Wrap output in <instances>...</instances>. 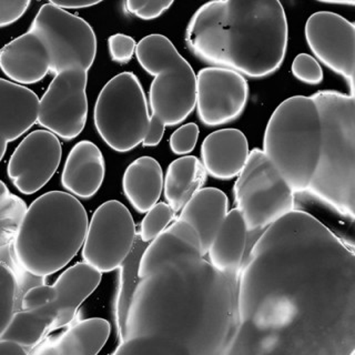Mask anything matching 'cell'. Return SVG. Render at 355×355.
<instances>
[{
  "label": "cell",
  "mask_w": 355,
  "mask_h": 355,
  "mask_svg": "<svg viewBox=\"0 0 355 355\" xmlns=\"http://www.w3.org/2000/svg\"><path fill=\"white\" fill-rule=\"evenodd\" d=\"M236 310L225 355H354L352 245L292 210L245 253Z\"/></svg>",
  "instance_id": "obj_1"
},
{
  "label": "cell",
  "mask_w": 355,
  "mask_h": 355,
  "mask_svg": "<svg viewBox=\"0 0 355 355\" xmlns=\"http://www.w3.org/2000/svg\"><path fill=\"white\" fill-rule=\"evenodd\" d=\"M238 275L203 258L139 277L114 355H225L238 322Z\"/></svg>",
  "instance_id": "obj_2"
},
{
  "label": "cell",
  "mask_w": 355,
  "mask_h": 355,
  "mask_svg": "<svg viewBox=\"0 0 355 355\" xmlns=\"http://www.w3.org/2000/svg\"><path fill=\"white\" fill-rule=\"evenodd\" d=\"M288 39L280 0H211L194 12L186 31L187 46L196 57L250 78L280 68Z\"/></svg>",
  "instance_id": "obj_3"
},
{
  "label": "cell",
  "mask_w": 355,
  "mask_h": 355,
  "mask_svg": "<svg viewBox=\"0 0 355 355\" xmlns=\"http://www.w3.org/2000/svg\"><path fill=\"white\" fill-rule=\"evenodd\" d=\"M88 225L86 209L73 194H42L22 214L15 236V257L31 275H53L83 248Z\"/></svg>",
  "instance_id": "obj_4"
},
{
  "label": "cell",
  "mask_w": 355,
  "mask_h": 355,
  "mask_svg": "<svg viewBox=\"0 0 355 355\" xmlns=\"http://www.w3.org/2000/svg\"><path fill=\"white\" fill-rule=\"evenodd\" d=\"M320 111L322 149L308 193L347 219L355 214L354 94L323 90L311 96Z\"/></svg>",
  "instance_id": "obj_5"
},
{
  "label": "cell",
  "mask_w": 355,
  "mask_h": 355,
  "mask_svg": "<svg viewBox=\"0 0 355 355\" xmlns=\"http://www.w3.org/2000/svg\"><path fill=\"white\" fill-rule=\"evenodd\" d=\"M321 149V116L313 98L294 96L277 105L266 125L263 153L294 193L308 192Z\"/></svg>",
  "instance_id": "obj_6"
},
{
  "label": "cell",
  "mask_w": 355,
  "mask_h": 355,
  "mask_svg": "<svg viewBox=\"0 0 355 355\" xmlns=\"http://www.w3.org/2000/svg\"><path fill=\"white\" fill-rule=\"evenodd\" d=\"M136 57L153 76L149 90L151 114L173 127L191 114L197 103V76L191 64L164 35L153 33L137 44Z\"/></svg>",
  "instance_id": "obj_7"
},
{
  "label": "cell",
  "mask_w": 355,
  "mask_h": 355,
  "mask_svg": "<svg viewBox=\"0 0 355 355\" xmlns=\"http://www.w3.org/2000/svg\"><path fill=\"white\" fill-rule=\"evenodd\" d=\"M94 125L99 136L116 153H129L142 144L149 129L147 97L132 72L111 78L94 105Z\"/></svg>",
  "instance_id": "obj_8"
},
{
  "label": "cell",
  "mask_w": 355,
  "mask_h": 355,
  "mask_svg": "<svg viewBox=\"0 0 355 355\" xmlns=\"http://www.w3.org/2000/svg\"><path fill=\"white\" fill-rule=\"evenodd\" d=\"M233 192L248 231L255 236L294 210L295 193L263 150L250 151Z\"/></svg>",
  "instance_id": "obj_9"
},
{
  "label": "cell",
  "mask_w": 355,
  "mask_h": 355,
  "mask_svg": "<svg viewBox=\"0 0 355 355\" xmlns=\"http://www.w3.org/2000/svg\"><path fill=\"white\" fill-rule=\"evenodd\" d=\"M31 29L42 37L50 55V72L70 68L88 70L97 55V37L81 17L53 3L39 9Z\"/></svg>",
  "instance_id": "obj_10"
},
{
  "label": "cell",
  "mask_w": 355,
  "mask_h": 355,
  "mask_svg": "<svg viewBox=\"0 0 355 355\" xmlns=\"http://www.w3.org/2000/svg\"><path fill=\"white\" fill-rule=\"evenodd\" d=\"M136 223L123 203L110 200L94 211L83 245V262L101 273L119 269L136 241Z\"/></svg>",
  "instance_id": "obj_11"
},
{
  "label": "cell",
  "mask_w": 355,
  "mask_h": 355,
  "mask_svg": "<svg viewBox=\"0 0 355 355\" xmlns=\"http://www.w3.org/2000/svg\"><path fill=\"white\" fill-rule=\"evenodd\" d=\"M103 273L86 262L70 266L53 286L31 288L22 297L24 310H36L47 321L49 330L69 324L78 309L99 286Z\"/></svg>",
  "instance_id": "obj_12"
},
{
  "label": "cell",
  "mask_w": 355,
  "mask_h": 355,
  "mask_svg": "<svg viewBox=\"0 0 355 355\" xmlns=\"http://www.w3.org/2000/svg\"><path fill=\"white\" fill-rule=\"evenodd\" d=\"M88 70L70 68L55 73L53 81L39 100V125L55 136L70 141L86 125Z\"/></svg>",
  "instance_id": "obj_13"
},
{
  "label": "cell",
  "mask_w": 355,
  "mask_h": 355,
  "mask_svg": "<svg viewBox=\"0 0 355 355\" xmlns=\"http://www.w3.org/2000/svg\"><path fill=\"white\" fill-rule=\"evenodd\" d=\"M249 99L243 75L225 67H207L198 72V116L203 125L218 127L241 116Z\"/></svg>",
  "instance_id": "obj_14"
},
{
  "label": "cell",
  "mask_w": 355,
  "mask_h": 355,
  "mask_svg": "<svg viewBox=\"0 0 355 355\" xmlns=\"http://www.w3.org/2000/svg\"><path fill=\"white\" fill-rule=\"evenodd\" d=\"M305 39L316 58L343 76L354 94V24L336 12L318 11L306 20Z\"/></svg>",
  "instance_id": "obj_15"
},
{
  "label": "cell",
  "mask_w": 355,
  "mask_h": 355,
  "mask_svg": "<svg viewBox=\"0 0 355 355\" xmlns=\"http://www.w3.org/2000/svg\"><path fill=\"white\" fill-rule=\"evenodd\" d=\"M62 148L58 137L46 129L22 139L9 159L7 175L21 193L33 194L44 188L60 164Z\"/></svg>",
  "instance_id": "obj_16"
},
{
  "label": "cell",
  "mask_w": 355,
  "mask_h": 355,
  "mask_svg": "<svg viewBox=\"0 0 355 355\" xmlns=\"http://www.w3.org/2000/svg\"><path fill=\"white\" fill-rule=\"evenodd\" d=\"M203 257L197 231L188 222L177 219L148 243L139 261L138 277H147L172 262Z\"/></svg>",
  "instance_id": "obj_17"
},
{
  "label": "cell",
  "mask_w": 355,
  "mask_h": 355,
  "mask_svg": "<svg viewBox=\"0 0 355 355\" xmlns=\"http://www.w3.org/2000/svg\"><path fill=\"white\" fill-rule=\"evenodd\" d=\"M50 55L42 37L29 28L0 50V69L20 85L42 81L50 72Z\"/></svg>",
  "instance_id": "obj_18"
},
{
  "label": "cell",
  "mask_w": 355,
  "mask_h": 355,
  "mask_svg": "<svg viewBox=\"0 0 355 355\" xmlns=\"http://www.w3.org/2000/svg\"><path fill=\"white\" fill-rule=\"evenodd\" d=\"M247 137L238 129L210 133L201 146V159L207 173L219 180L238 177L249 158Z\"/></svg>",
  "instance_id": "obj_19"
},
{
  "label": "cell",
  "mask_w": 355,
  "mask_h": 355,
  "mask_svg": "<svg viewBox=\"0 0 355 355\" xmlns=\"http://www.w3.org/2000/svg\"><path fill=\"white\" fill-rule=\"evenodd\" d=\"M105 173L103 153L94 142L83 140L67 157L61 184L75 197L90 199L103 186Z\"/></svg>",
  "instance_id": "obj_20"
},
{
  "label": "cell",
  "mask_w": 355,
  "mask_h": 355,
  "mask_svg": "<svg viewBox=\"0 0 355 355\" xmlns=\"http://www.w3.org/2000/svg\"><path fill=\"white\" fill-rule=\"evenodd\" d=\"M39 100L31 89L0 78V133L7 141H15L37 123Z\"/></svg>",
  "instance_id": "obj_21"
},
{
  "label": "cell",
  "mask_w": 355,
  "mask_h": 355,
  "mask_svg": "<svg viewBox=\"0 0 355 355\" xmlns=\"http://www.w3.org/2000/svg\"><path fill=\"white\" fill-rule=\"evenodd\" d=\"M227 194L216 188H201L181 209L178 219L188 222L199 236L202 254L207 255L211 242L227 214Z\"/></svg>",
  "instance_id": "obj_22"
},
{
  "label": "cell",
  "mask_w": 355,
  "mask_h": 355,
  "mask_svg": "<svg viewBox=\"0 0 355 355\" xmlns=\"http://www.w3.org/2000/svg\"><path fill=\"white\" fill-rule=\"evenodd\" d=\"M248 238L249 231L241 211H227L207 253L210 263L223 273L239 277L247 253Z\"/></svg>",
  "instance_id": "obj_23"
},
{
  "label": "cell",
  "mask_w": 355,
  "mask_h": 355,
  "mask_svg": "<svg viewBox=\"0 0 355 355\" xmlns=\"http://www.w3.org/2000/svg\"><path fill=\"white\" fill-rule=\"evenodd\" d=\"M164 179L158 161L151 157H140L125 169L122 189L135 210L146 214L160 199Z\"/></svg>",
  "instance_id": "obj_24"
},
{
  "label": "cell",
  "mask_w": 355,
  "mask_h": 355,
  "mask_svg": "<svg viewBox=\"0 0 355 355\" xmlns=\"http://www.w3.org/2000/svg\"><path fill=\"white\" fill-rule=\"evenodd\" d=\"M107 320L92 318L78 322L57 340L37 351L48 355H96L103 349L110 336Z\"/></svg>",
  "instance_id": "obj_25"
},
{
  "label": "cell",
  "mask_w": 355,
  "mask_h": 355,
  "mask_svg": "<svg viewBox=\"0 0 355 355\" xmlns=\"http://www.w3.org/2000/svg\"><path fill=\"white\" fill-rule=\"evenodd\" d=\"M207 175L202 162L194 155H184L172 161L164 179V191L166 202L175 214L202 188Z\"/></svg>",
  "instance_id": "obj_26"
},
{
  "label": "cell",
  "mask_w": 355,
  "mask_h": 355,
  "mask_svg": "<svg viewBox=\"0 0 355 355\" xmlns=\"http://www.w3.org/2000/svg\"><path fill=\"white\" fill-rule=\"evenodd\" d=\"M49 325L36 310L15 312L0 338L10 340L25 349L36 347L48 332Z\"/></svg>",
  "instance_id": "obj_27"
},
{
  "label": "cell",
  "mask_w": 355,
  "mask_h": 355,
  "mask_svg": "<svg viewBox=\"0 0 355 355\" xmlns=\"http://www.w3.org/2000/svg\"><path fill=\"white\" fill-rule=\"evenodd\" d=\"M147 245L148 243L142 242L139 236H137L131 252L120 266L121 277H120L119 292H118V300H116V321H118L120 334L125 329L128 308H129L131 297H132L133 291H135V288L139 281V261H140L142 253Z\"/></svg>",
  "instance_id": "obj_28"
},
{
  "label": "cell",
  "mask_w": 355,
  "mask_h": 355,
  "mask_svg": "<svg viewBox=\"0 0 355 355\" xmlns=\"http://www.w3.org/2000/svg\"><path fill=\"white\" fill-rule=\"evenodd\" d=\"M175 216V210L168 203H155L153 208L146 212V216L140 225L139 238L144 243H150L164 229L171 225Z\"/></svg>",
  "instance_id": "obj_29"
},
{
  "label": "cell",
  "mask_w": 355,
  "mask_h": 355,
  "mask_svg": "<svg viewBox=\"0 0 355 355\" xmlns=\"http://www.w3.org/2000/svg\"><path fill=\"white\" fill-rule=\"evenodd\" d=\"M18 283L14 271L0 262V334L15 313Z\"/></svg>",
  "instance_id": "obj_30"
},
{
  "label": "cell",
  "mask_w": 355,
  "mask_h": 355,
  "mask_svg": "<svg viewBox=\"0 0 355 355\" xmlns=\"http://www.w3.org/2000/svg\"><path fill=\"white\" fill-rule=\"evenodd\" d=\"M294 77L308 85H319L323 80V70L319 61L309 53H300L292 62Z\"/></svg>",
  "instance_id": "obj_31"
},
{
  "label": "cell",
  "mask_w": 355,
  "mask_h": 355,
  "mask_svg": "<svg viewBox=\"0 0 355 355\" xmlns=\"http://www.w3.org/2000/svg\"><path fill=\"white\" fill-rule=\"evenodd\" d=\"M175 0H125V9L139 19H157L171 7Z\"/></svg>",
  "instance_id": "obj_32"
},
{
  "label": "cell",
  "mask_w": 355,
  "mask_h": 355,
  "mask_svg": "<svg viewBox=\"0 0 355 355\" xmlns=\"http://www.w3.org/2000/svg\"><path fill=\"white\" fill-rule=\"evenodd\" d=\"M199 127L193 122L178 128L170 137V149L178 155H186L191 153L197 146L199 139Z\"/></svg>",
  "instance_id": "obj_33"
},
{
  "label": "cell",
  "mask_w": 355,
  "mask_h": 355,
  "mask_svg": "<svg viewBox=\"0 0 355 355\" xmlns=\"http://www.w3.org/2000/svg\"><path fill=\"white\" fill-rule=\"evenodd\" d=\"M136 40L125 33H116L109 37V55L116 64H127L136 53Z\"/></svg>",
  "instance_id": "obj_34"
},
{
  "label": "cell",
  "mask_w": 355,
  "mask_h": 355,
  "mask_svg": "<svg viewBox=\"0 0 355 355\" xmlns=\"http://www.w3.org/2000/svg\"><path fill=\"white\" fill-rule=\"evenodd\" d=\"M31 0H0V28L8 27L21 18Z\"/></svg>",
  "instance_id": "obj_35"
},
{
  "label": "cell",
  "mask_w": 355,
  "mask_h": 355,
  "mask_svg": "<svg viewBox=\"0 0 355 355\" xmlns=\"http://www.w3.org/2000/svg\"><path fill=\"white\" fill-rule=\"evenodd\" d=\"M164 130H166V125L161 121L159 118L155 116H150L149 129H148L147 135L144 137V147H155L160 144L161 140L164 138Z\"/></svg>",
  "instance_id": "obj_36"
},
{
  "label": "cell",
  "mask_w": 355,
  "mask_h": 355,
  "mask_svg": "<svg viewBox=\"0 0 355 355\" xmlns=\"http://www.w3.org/2000/svg\"><path fill=\"white\" fill-rule=\"evenodd\" d=\"M50 3L64 9L88 8L103 3V0H48Z\"/></svg>",
  "instance_id": "obj_37"
},
{
  "label": "cell",
  "mask_w": 355,
  "mask_h": 355,
  "mask_svg": "<svg viewBox=\"0 0 355 355\" xmlns=\"http://www.w3.org/2000/svg\"><path fill=\"white\" fill-rule=\"evenodd\" d=\"M27 354L25 347L10 340L0 338V355H25Z\"/></svg>",
  "instance_id": "obj_38"
},
{
  "label": "cell",
  "mask_w": 355,
  "mask_h": 355,
  "mask_svg": "<svg viewBox=\"0 0 355 355\" xmlns=\"http://www.w3.org/2000/svg\"><path fill=\"white\" fill-rule=\"evenodd\" d=\"M12 198H14V196L10 194L9 189L7 188L3 181L0 180V214L8 207Z\"/></svg>",
  "instance_id": "obj_39"
},
{
  "label": "cell",
  "mask_w": 355,
  "mask_h": 355,
  "mask_svg": "<svg viewBox=\"0 0 355 355\" xmlns=\"http://www.w3.org/2000/svg\"><path fill=\"white\" fill-rule=\"evenodd\" d=\"M321 3H336V5L354 6L355 0H318Z\"/></svg>",
  "instance_id": "obj_40"
},
{
  "label": "cell",
  "mask_w": 355,
  "mask_h": 355,
  "mask_svg": "<svg viewBox=\"0 0 355 355\" xmlns=\"http://www.w3.org/2000/svg\"><path fill=\"white\" fill-rule=\"evenodd\" d=\"M7 144H8V141L0 133V162L3 160V155H5L6 151H7Z\"/></svg>",
  "instance_id": "obj_41"
}]
</instances>
